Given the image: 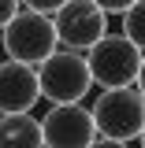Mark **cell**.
I'll use <instances>...</instances> for the list:
<instances>
[{"label": "cell", "mask_w": 145, "mask_h": 148, "mask_svg": "<svg viewBox=\"0 0 145 148\" xmlns=\"http://www.w3.org/2000/svg\"><path fill=\"white\" fill-rule=\"evenodd\" d=\"M89 115H93V126H97V137H104V141L130 145L145 130V100L138 96V89L97 92Z\"/></svg>", "instance_id": "7a4b0ae2"}, {"label": "cell", "mask_w": 145, "mask_h": 148, "mask_svg": "<svg viewBox=\"0 0 145 148\" xmlns=\"http://www.w3.org/2000/svg\"><path fill=\"white\" fill-rule=\"evenodd\" d=\"M4 52H8L11 63H22V67L37 71L52 52H60L52 18H41L26 8H19V15L4 26Z\"/></svg>", "instance_id": "277c9868"}, {"label": "cell", "mask_w": 145, "mask_h": 148, "mask_svg": "<svg viewBox=\"0 0 145 148\" xmlns=\"http://www.w3.org/2000/svg\"><path fill=\"white\" fill-rule=\"evenodd\" d=\"M0 148H45L34 115H0Z\"/></svg>", "instance_id": "ba28073f"}, {"label": "cell", "mask_w": 145, "mask_h": 148, "mask_svg": "<svg viewBox=\"0 0 145 148\" xmlns=\"http://www.w3.org/2000/svg\"><path fill=\"white\" fill-rule=\"evenodd\" d=\"M15 15H19V4H15V0H0V34H4V26H8Z\"/></svg>", "instance_id": "30bf717a"}, {"label": "cell", "mask_w": 145, "mask_h": 148, "mask_svg": "<svg viewBox=\"0 0 145 148\" xmlns=\"http://www.w3.org/2000/svg\"><path fill=\"white\" fill-rule=\"evenodd\" d=\"M142 59L145 56L130 45L127 37L108 34L86 52V67H89L93 85H101V92H112V89H134L138 85Z\"/></svg>", "instance_id": "6da1fadb"}, {"label": "cell", "mask_w": 145, "mask_h": 148, "mask_svg": "<svg viewBox=\"0 0 145 148\" xmlns=\"http://www.w3.org/2000/svg\"><path fill=\"white\" fill-rule=\"evenodd\" d=\"M41 100L37 71L22 63H0V115H30Z\"/></svg>", "instance_id": "52a82bcc"}, {"label": "cell", "mask_w": 145, "mask_h": 148, "mask_svg": "<svg viewBox=\"0 0 145 148\" xmlns=\"http://www.w3.org/2000/svg\"><path fill=\"white\" fill-rule=\"evenodd\" d=\"M37 89L41 96L52 104V108H63V104H82L86 92L93 89L89 67H86V56L78 52H52L41 67H37Z\"/></svg>", "instance_id": "3957f363"}, {"label": "cell", "mask_w": 145, "mask_h": 148, "mask_svg": "<svg viewBox=\"0 0 145 148\" xmlns=\"http://www.w3.org/2000/svg\"><path fill=\"white\" fill-rule=\"evenodd\" d=\"M52 30L63 52L86 56L101 37H108V18L97 0H63L60 11L52 15Z\"/></svg>", "instance_id": "5b68a950"}, {"label": "cell", "mask_w": 145, "mask_h": 148, "mask_svg": "<svg viewBox=\"0 0 145 148\" xmlns=\"http://www.w3.org/2000/svg\"><path fill=\"white\" fill-rule=\"evenodd\" d=\"M89 148H130V145H119V141H104V137H97Z\"/></svg>", "instance_id": "8fae6325"}, {"label": "cell", "mask_w": 145, "mask_h": 148, "mask_svg": "<svg viewBox=\"0 0 145 148\" xmlns=\"http://www.w3.org/2000/svg\"><path fill=\"white\" fill-rule=\"evenodd\" d=\"M138 141H142V148H145V130H142V137H138Z\"/></svg>", "instance_id": "4fadbf2b"}, {"label": "cell", "mask_w": 145, "mask_h": 148, "mask_svg": "<svg viewBox=\"0 0 145 148\" xmlns=\"http://www.w3.org/2000/svg\"><path fill=\"white\" fill-rule=\"evenodd\" d=\"M134 89H138V96L145 100V59H142V74H138V85H134Z\"/></svg>", "instance_id": "7c38bea8"}, {"label": "cell", "mask_w": 145, "mask_h": 148, "mask_svg": "<svg viewBox=\"0 0 145 148\" xmlns=\"http://www.w3.org/2000/svg\"><path fill=\"white\" fill-rule=\"evenodd\" d=\"M119 37H127L130 45L145 56V4H130L127 15L119 18Z\"/></svg>", "instance_id": "9c48e42d"}, {"label": "cell", "mask_w": 145, "mask_h": 148, "mask_svg": "<svg viewBox=\"0 0 145 148\" xmlns=\"http://www.w3.org/2000/svg\"><path fill=\"white\" fill-rule=\"evenodd\" d=\"M41 122V141L45 148H89L97 141V126L86 104H63V108H49Z\"/></svg>", "instance_id": "8992f818"}]
</instances>
